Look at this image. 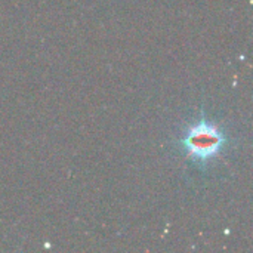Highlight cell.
Segmentation results:
<instances>
[{
  "instance_id": "6da1fadb",
  "label": "cell",
  "mask_w": 253,
  "mask_h": 253,
  "mask_svg": "<svg viewBox=\"0 0 253 253\" xmlns=\"http://www.w3.org/2000/svg\"><path fill=\"white\" fill-rule=\"evenodd\" d=\"M222 144L224 136L221 130L206 122L194 126L184 139V145L188 153L200 160H208L213 157L221 150Z\"/></svg>"
}]
</instances>
